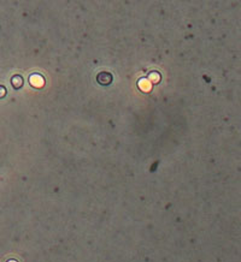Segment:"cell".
Listing matches in <instances>:
<instances>
[{"label": "cell", "instance_id": "1", "mask_svg": "<svg viewBox=\"0 0 241 262\" xmlns=\"http://www.w3.org/2000/svg\"><path fill=\"white\" fill-rule=\"evenodd\" d=\"M29 82H30V84H31L33 87H36V88L42 87L43 83H45L43 78H42L41 76H39V75H33V76H30Z\"/></svg>", "mask_w": 241, "mask_h": 262}, {"label": "cell", "instance_id": "2", "mask_svg": "<svg viewBox=\"0 0 241 262\" xmlns=\"http://www.w3.org/2000/svg\"><path fill=\"white\" fill-rule=\"evenodd\" d=\"M112 81V76L110 75V73H100L99 75V77H98V82L99 83H101V84H109L110 82Z\"/></svg>", "mask_w": 241, "mask_h": 262}, {"label": "cell", "instance_id": "3", "mask_svg": "<svg viewBox=\"0 0 241 262\" xmlns=\"http://www.w3.org/2000/svg\"><path fill=\"white\" fill-rule=\"evenodd\" d=\"M139 87L140 89H142L144 92H148V90H151V83L148 79H141V81L139 82Z\"/></svg>", "mask_w": 241, "mask_h": 262}, {"label": "cell", "instance_id": "4", "mask_svg": "<svg viewBox=\"0 0 241 262\" xmlns=\"http://www.w3.org/2000/svg\"><path fill=\"white\" fill-rule=\"evenodd\" d=\"M12 83L15 84L16 88H19L21 84H22V79H21V77H15V78L12 79Z\"/></svg>", "mask_w": 241, "mask_h": 262}, {"label": "cell", "instance_id": "5", "mask_svg": "<svg viewBox=\"0 0 241 262\" xmlns=\"http://www.w3.org/2000/svg\"><path fill=\"white\" fill-rule=\"evenodd\" d=\"M150 78L152 79L153 82H158V81H159V78H160V76H159L158 73H151V75H150Z\"/></svg>", "mask_w": 241, "mask_h": 262}]
</instances>
